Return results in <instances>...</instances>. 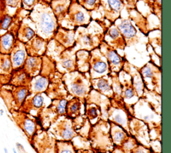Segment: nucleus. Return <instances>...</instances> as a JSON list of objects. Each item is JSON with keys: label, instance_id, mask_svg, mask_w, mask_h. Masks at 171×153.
<instances>
[{"label": "nucleus", "instance_id": "a211bd4d", "mask_svg": "<svg viewBox=\"0 0 171 153\" xmlns=\"http://www.w3.org/2000/svg\"><path fill=\"white\" fill-rule=\"evenodd\" d=\"M129 128L130 135L136 140L139 144L151 149L149 129L145 123L132 116L130 119Z\"/></svg>", "mask_w": 171, "mask_h": 153}, {"label": "nucleus", "instance_id": "37998d69", "mask_svg": "<svg viewBox=\"0 0 171 153\" xmlns=\"http://www.w3.org/2000/svg\"><path fill=\"white\" fill-rule=\"evenodd\" d=\"M15 43L14 34L8 32L0 38V52L3 54H9Z\"/></svg>", "mask_w": 171, "mask_h": 153}, {"label": "nucleus", "instance_id": "2eb2a0df", "mask_svg": "<svg viewBox=\"0 0 171 153\" xmlns=\"http://www.w3.org/2000/svg\"><path fill=\"white\" fill-rule=\"evenodd\" d=\"M56 142L50 133L41 128L30 143L37 153H56Z\"/></svg>", "mask_w": 171, "mask_h": 153}, {"label": "nucleus", "instance_id": "412c9836", "mask_svg": "<svg viewBox=\"0 0 171 153\" xmlns=\"http://www.w3.org/2000/svg\"><path fill=\"white\" fill-rule=\"evenodd\" d=\"M62 74L56 72L54 77L49 80V85L45 93L51 100H70L72 98L68 94L64 84L62 80Z\"/></svg>", "mask_w": 171, "mask_h": 153}, {"label": "nucleus", "instance_id": "aec40b11", "mask_svg": "<svg viewBox=\"0 0 171 153\" xmlns=\"http://www.w3.org/2000/svg\"><path fill=\"white\" fill-rule=\"evenodd\" d=\"M56 71L62 74L77 70L76 52L72 49H65L56 59Z\"/></svg>", "mask_w": 171, "mask_h": 153}, {"label": "nucleus", "instance_id": "e2e57ef3", "mask_svg": "<svg viewBox=\"0 0 171 153\" xmlns=\"http://www.w3.org/2000/svg\"><path fill=\"white\" fill-rule=\"evenodd\" d=\"M13 151H14V153H17V152L15 151V149H13Z\"/></svg>", "mask_w": 171, "mask_h": 153}, {"label": "nucleus", "instance_id": "a878e982", "mask_svg": "<svg viewBox=\"0 0 171 153\" xmlns=\"http://www.w3.org/2000/svg\"><path fill=\"white\" fill-rule=\"evenodd\" d=\"M13 70H15L23 67L26 58L28 56L26 52L25 44L17 39L15 41L14 46L10 53Z\"/></svg>", "mask_w": 171, "mask_h": 153}, {"label": "nucleus", "instance_id": "c03bdc74", "mask_svg": "<svg viewBox=\"0 0 171 153\" xmlns=\"http://www.w3.org/2000/svg\"><path fill=\"white\" fill-rule=\"evenodd\" d=\"M110 76L112 78V86L113 91L112 100L116 102H124L122 98V87L118 78V73L110 72Z\"/></svg>", "mask_w": 171, "mask_h": 153}, {"label": "nucleus", "instance_id": "bb28decb", "mask_svg": "<svg viewBox=\"0 0 171 153\" xmlns=\"http://www.w3.org/2000/svg\"><path fill=\"white\" fill-rule=\"evenodd\" d=\"M75 29H68L59 26L54 39L65 49H71L75 44Z\"/></svg>", "mask_w": 171, "mask_h": 153}, {"label": "nucleus", "instance_id": "0e129e2a", "mask_svg": "<svg viewBox=\"0 0 171 153\" xmlns=\"http://www.w3.org/2000/svg\"><path fill=\"white\" fill-rule=\"evenodd\" d=\"M139 1H145V0H139Z\"/></svg>", "mask_w": 171, "mask_h": 153}, {"label": "nucleus", "instance_id": "4c0bfd02", "mask_svg": "<svg viewBox=\"0 0 171 153\" xmlns=\"http://www.w3.org/2000/svg\"><path fill=\"white\" fill-rule=\"evenodd\" d=\"M41 67L39 75L46 77L50 80L54 77L55 74L57 72L56 67V62L51 58L44 55L41 57Z\"/></svg>", "mask_w": 171, "mask_h": 153}, {"label": "nucleus", "instance_id": "ddd939ff", "mask_svg": "<svg viewBox=\"0 0 171 153\" xmlns=\"http://www.w3.org/2000/svg\"><path fill=\"white\" fill-rule=\"evenodd\" d=\"M56 141H72V140L78 136L72 124V119L65 117H60L54 123L48 130Z\"/></svg>", "mask_w": 171, "mask_h": 153}, {"label": "nucleus", "instance_id": "c85d7f7f", "mask_svg": "<svg viewBox=\"0 0 171 153\" xmlns=\"http://www.w3.org/2000/svg\"><path fill=\"white\" fill-rule=\"evenodd\" d=\"M92 88L100 92L104 96L112 99L113 97V91L112 86V78L110 74L103 77L90 80Z\"/></svg>", "mask_w": 171, "mask_h": 153}, {"label": "nucleus", "instance_id": "f3484780", "mask_svg": "<svg viewBox=\"0 0 171 153\" xmlns=\"http://www.w3.org/2000/svg\"><path fill=\"white\" fill-rule=\"evenodd\" d=\"M102 17L113 23L120 17L121 13L125 9L123 0H100Z\"/></svg>", "mask_w": 171, "mask_h": 153}, {"label": "nucleus", "instance_id": "13d9d810", "mask_svg": "<svg viewBox=\"0 0 171 153\" xmlns=\"http://www.w3.org/2000/svg\"><path fill=\"white\" fill-rule=\"evenodd\" d=\"M131 153H152V150L149 148H146L138 144L135 149L132 150Z\"/></svg>", "mask_w": 171, "mask_h": 153}, {"label": "nucleus", "instance_id": "f03ea898", "mask_svg": "<svg viewBox=\"0 0 171 153\" xmlns=\"http://www.w3.org/2000/svg\"><path fill=\"white\" fill-rule=\"evenodd\" d=\"M28 17L34 23L37 36L48 42L54 38L59 24L49 2L39 0Z\"/></svg>", "mask_w": 171, "mask_h": 153}, {"label": "nucleus", "instance_id": "603ef678", "mask_svg": "<svg viewBox=\"0 0 171 153\" xmlns=\"http://www.w3.org/2000/svg\"><path fill=\"white\" fill-rule=\"evenodd\" d=\"M0 68L3 70V72H6V74H12L13 72V68L9 54H6V57L1 59Z\"/></svg>", "mask_w": 171, "mask_h": 153}, {"label": "nucleus", "instance_id": "393cba45", "mask_svg": "<svg viewBox=\"0 0 171 153\" xmlns=\"http://www.w3.org/2000/svg\"><path fill=\"white\" fill-rule=\"evenodd\" d=\"M122 70L127 72L130 76L132 78V84L135 90L137 93L138 96L141 98L143 96L144 89L145 86L144 85L143 78L139 71V68L136 67L135 66L130 64L127 60H125L124 64Z\"/></svg>", "mask_w": 171, "mask_h": 153}, {"label": "nucleus", "instance_id": "72a5a7b5", "mask_svg": "<svg viewBox=\"0 0 171 153\" xmlns=\"http://www.w3.org/2000/svg\"><path fill=\"white\" fill-rule=\"evenodd\" d=\"M41 57L28 56L22 68L31 78L35 77L40 73L41 67Z\"/></svg>", "mask_w": 171, "mask_h": 153}, {"label": "nucleus", "instance_id": "3c124183", "mask_svg": "<svg viewBox=\"0 0 171 153\" xmlns=\"http://www.w3.org/2000/svg\"><path fill=\"white\" fill-rule=\"evenodd\" d=\"M146 50L148 52V57H149V61L153 63L154 64L157 66L158 67L161 68V57L158 56V55L155 53L154 50L152 49V46L148 43L146 44Z\"/></svg>", "mask_w": 171, "mask_h": 153}, {"label": "nucleus", "instance_id": "39448f33", "mask_svg": "<svg viewBox=\"0 0 171 153\" xmlns=\"http://www.w3.org/2000/svg\"><path fill=\"white\" fill-rule=\"evenodd\" d=\"M120 31L126 42V48L136 47L138 44L146 45L147 36L142 34L128 16L120 15V17L113 23Z\"/></svg>", "mask_w": 171, "mask_h": 153}, {"label": "nucleus", "instance_id": "9d476101", "mask_svg": "<svg viewBox=\"0 0 171 153\" xmlns=\"http://www.w3.org/2000/svg\"><path fill=\"white\" fill-rule=\"evenodd\" d=\"M110 100V104L108 112V121L120 126L130 134L129 123L131 115L126 109L124 102H116L112 99Z\"/></svg>", "mask_w": 171, "mask_h": 153}, {"label": "nucleus", "instance_id": "bf43d9fd", "mask_svg": "<svg viewBox=\"0 0 171 153\" xmlns=\"http://www.w3.org/2000/svg\"><path fill=\"white\" fill-rule=\"evenodd\" d=\"M20 3V0H6V4L7 6L12 7H16Z\"/></svg>", "mask_w": 171, "mask_h": 153}, {"label": "nucleus", "instance_id": "0eeeda50", "mask_svg": "<svg viewBox=\"0 0 171 153\" xmlns=\"http://www.w3.org/2000/svg\"><path fill=\"white\" fill-rule=\"evenodd\" d=\"M68 100H52L51 104L44 109L38 118L42 128L48 130L49 128L60 117L66 116L65 107H66Z\"/></svg>", "mask_w": 171, "mask_h": 153}, {"label": "nucleus", "instance_id": "2f4dec72", "mask_svg": "<svg viewBox=\"0 0 171 153\" xmlns=\"http://www.w3.org/2000/svg\"><path fill=\"white\" fill-rule=\"evenodd\" d=\"M110 124V133L114 148L119 147L131 136L124 129L111 122Z\"/></svg>", "mask_w": 171, "mask_h": 153}, {"label": "nucleus", "instance_id": "e433bc0d", "mask_svg": "<svg viewBox=\"0 0 171 153\" xmlns=\"http://www.w3.org/2000/svg\"><path fill=\"white\" fill-rule=\"evenodd\" d=\"M77 71L81 73H88L90 68V52L80 50L76 52Z\"/></svg>", "mask_w": 171, "mask_h": 153}, {"label": "nucleus", "instance_id": "473e14b6", "mask_svg": "<svg viewBox=\"0 0 171 153\" xmlns=\"http://www.w3.org/2000/svg\"><path fill=\"white\" fill-rule=\"evenodd\" d=\"M66 116L73 119L81 114H84V104L77 98L72 97L68 100L65 107Z\"/></svg>", "mask_w": 171, "mask_h": 153}, {"label": "nucleus", "instance_id": "a19ab883", "mask_svg": "<svg viewBox=\"0 0 171 153\" xmlns=\"http://www.w3.org/2000/svg\"><path fill=\"white\" fill-rule=\"evenodd\" d=\"M12 92V97L16 110H19L23 102L30 94V88L25 86H14Z\"/></svg>", "mask_w": 171, "mask_h": 153}, {"label": "nucleus", "instance_id": "5fc2aeb1", "mask_svg": "<svg viewBox=\"0 0 171 153\" xmlns=\"http://www.w3.org/2000/svg\"><path fill=\"white\" fill-rule=\"evenodd\" d=\"M13 20V17L12 16H10L9 15L6 14L5 15L3 19L1 21V23H0V26H1V28L4 30H7L10 26L12 24Z\"/></svg>", "mask_w": 171, "mask_h": 153}, {"label": "nucleus", "instance_id": "680f3d73", "mask_svg": "<svg viewBox=\"0 0 171 153\" xmlns=\"http://www.w3.org/2000/svg\"><path fill=\"white\" fill-rule=\"evenodd\" d=\"M4 152H5V153H8V151H7L6 148H4Z\"/></svg>", "mask_w": 171, "mask_h": 153}, {"label": "nucleus", "instance_id": "cd10ccee", "mask_svg": "<svg viewBox=\"0 0 171 153\" xmlns=\"http://www.w3.org/2000/svg\"><path fill=\"white\" fill-rule=\"evenodd\" d=\"M126 9V12H127L128 16L129 17L135 26L138 29V30L142 34L147 36L149 31H151L147 18L143 15L141 12L138 11L137 7L133 9Z\"/></svg>", "mask_w": 171, "mask_h": 153}, {"label": "nucleus", "instance_id": "58836bf2", "mask_svg": "<svg viewBox=\"0 0 171 153\" xmlns=\"http://www.w3.org/2000/svg\"><path fill=\"white\" fill-rule=\"evenodd\" d=\"M142 98L153 108L158 114H161V94L144 88Z\"/></svg>", "mask_w": 171, "mask_h": 153}, {"label": "nucleus", "instance_id": "423d86ee", "mask_svg": "<svg viewBox=\"0 0 171 153\" xmlns=\"http://www.w3.org/2000/svg\"><path fill=\"white\" fill-rule=\"evenodd\" d=\"M92 19V13L83 7L76 0H71L66 17L59 26L72 30L88 26Z\"/></svg>", "mask_w": 171, "mask_h": 153}, {"label": "nucleus", "instance_id": "864d4df0", "mask_svg": "<svg viewBox=\"0 0 171 153\" xmlns=\"http://www.w3.org/2000/svg\"><path fill=\"white\" fill-rule=\"evenodd\" d=\"M161 126L154 127L149 130L150 141H161Z\"/></svg>", "mask_w": 171, "mask_h": 153}, {"label": "nucleus", "instance_id": "69168bd1", "mask_svg": "<svg viewBox=\"0 0 171 153\" xmlns=\"http://www.w3.org/2000/svg\"><path fill=\"white\" fill-rule=\"evenodd\" d=\"M152 153H156V152H152Z\"/></svg>", "mask_w": 171, "mask_h": 153}, {"label": "nucleus", "instance_id": "6ab92c4d", "mask_svg": "<svg viewBox=\"0 0 171 153\" xmlns=\"http://www.w3.org/2000/svg\"><path fill=\"white\" fill-rule=\"evenodd\" d=\"M99 48L107 59L110 72L119 73L122 70L124 64L126 60L124 56H121L116 50L108 46L104 41L100 45Z\"/></svg>", "mask_w": 171, "mask_h": 153}, {"label": "nucleus", "instance_id": "5701e85b", "mask_svg": "<svg viewBox=\"0 0 171 153\" xmlns=\"http://www.w3.org/2000/svg\"><path fill=\"white\" fill-rule=\"evenodd\" d=\"M48 41L38 36H34L30 41L25 44L28 56L32 57H42L46 55Z\"/></svg>", "mask_w": 171, "mask_h": 153}, {"label": "nucleus", "instance_id": "7c9ffc66", "mask_svg": "<svg viewBox=\"0 0 171 153\" xmlns=\"http://www.w3.org/2000/svg\"><path fill=\"white\" fill-rule=\"evenodd\" d=\"M49 4L60 25L68 14L71 0H51Z\"/></svg>", "mask_w": 171, "mask_h": 153}, {"label": "nucleus", "instance_id": "052dcab7", "mask_svg": "<svg viewBox=\"0 0 171 153\" xmlns=\"http://www.w3.org/2000/svg\"><path fill=\"white\" fill-rule=\"evenodd\" d=\"M76 153H95L91 149L76 150Z\"/></svg>", "mask_w": 171, "mask_h": 153}, {"label": "nucleus", "instance_id": "f704fd0d", "mask_svg": "<svg viewBox=\"0 0 171 153\" xmlns=\"http://www.w3.org/2000/svg\"><path fill=\"white\" fill-rule=\"evenodd\" d=\"M32 78L26 73L23 68L13 70L9 83L14 86H25L30 88Z\"/></svg>", "mask_w": 171, "mask_h": 153}, {"label": "nucleus", "instance_id": "4468645a", "mask_svg": "<svg viewBox=\"0 0 171 153\" xmlns=\"http://www.w3.org/2000/svg\"><path fill=\"white\" fill-rule=\"evenodd\" d=\"M90 68L89 76L90 80L97 79L110 74L108 62L99 47L90 52Z\"/></svg>", "mask_w": 171, "mask_h": 153}, {"label": "nucleus", "instance_id": "f257e3e1", "mask_svg": "<svg viewBox=\"0 0 171 153\" xmlns=\"http://www.w3.org/2000/svg\"><path fill=\"white\" fill-rule=\"evenodd\" d=\"M111 24L102 17L95 18L88 26L75 29V44L71 49L75 52L80 50L90 52L99 47L104 40L105 31Z\"/></svg>", "mask_w": 171, "mask_h": 153}, {"label": "nucleus", "instance_id": "1a4fd4ad", "mask_svg": "<svg viewBox=\"0 0 171 153\" xmlns=\"http://www.w3.org/2000/svg\"><path fill=\"white\" fill-rule=\"evenodd\" d=\"M145 88L161 94V68L148 61L139 68Z\"/></svg>", "mask_w": 171, "mask_h": 153}, {"label": "nucleus", "instance_id": "f8f14e48", "mask_svg": "<svg viewBox=\"0 0 171 153\" xmlns=\"http://www.w3.org/2000/svg\"><path fill=\"white\" fill-rule=\"evenodd\" d=\"M12 112L13 118L18 127L27 136L29 142H30L37 131L42 128L39 122L38 118L20 110H14Z\"/></svg>", "mask_w": 171, "mask_h": 153}, {"label": "nucleus", "instance_id": "6e6552de", "mask_svg": "<svg viewBox=\"0 0 171 153\" xmlns=\"http://www.w3.org/2000/svg\"><path fill=\"white\" fill-rule=\"evenodd\" d=\"M131 115L145 123L149 130L161 126V114H158L153 108L142 97L133 106Z\"/></svg>", "mask_w": 171, "mask_h": 153}, {"label": "nucleus", "instance_id": "09e8293b", "mask_svg": "<svg viewBox=\"0 0 171 153\" xmlns=\"http://www.w3.org/2000/svg\"><path fill=\"white\" fill-rule=\"evenodd\" d=\"M78 4L92 13L98 12L100 7V0H76Z\"/></svg>", "mask_w": 171, "mask_h": 153}, {"label": "nucleus", "instance_id": "dca6fc26", "mask_svg": "<svg viewBox=\"0 0 171 153\" xmlns=\"http://www.w3.org/2000/svg\"><path fill=\"white\" fill-rule=\"evenodd\" d=\"M118 78L122 87V98L124 102L126 109L131 114L133 106L137 102L140 98L138 96L134 88L132 78L127 72L122 70L118 73Z\"/></svg>", "mask_w": 171, "mask_h": 153}, {"label": "nucleus", "instance_id": "20e7f679", "mask_svg": "<svg viewBox=\"0 0 171 153\" xmlns=\"http://www.w3.org/2000/svg\"><path fill=\"white\" fill-rule=\"evenodd\" d=\"M62 80L68 94L85 104L86 98L92 89L89 73H81L76 70L62 74Z\"/></svg>", "mask_w": 171, "mask_h": 153}, {"label": "nucleus", "instance_id": "49530a36", "mask_svg": "<svg viewBox=\"0 0 171 153\" xmlns=\"http://www.w3.org/2000/svg\"><path fill=\"white\" fill-rule=\"evenodd\" d=\"M144 2L148 6L150 13L161 20V0H145Z\"/></svg>", "mask_w": 171, "mask_h": 153}, {"label": "nucleus", "instance_id": "a18cd8bd", "mask_svg": "<svg viewBox=\"0 0 171 153\" xmlns=\"http://www.w3.org/2000/svg\"><path fill=\"white\" fill-rule=\"evenodd\" d=\"M65 50V48L64 46L53 38L48 42L46 55L54 60Z\"/></svg>", "mask_w": 171, "mask_h": 153}, {"label": "nucleus", "instance_id": "4d7b16f0", "mask_svg": "<svg viewBox=\"0 0 171 153\" xmlns=\"http://www.w3.org/2000/svg\"><path fill=\"white\" fill-rule=\"evenodd\" d=\"M150 148L152 152L161 153V141H150Z\"/></svg>", "mask_w": 171, "mask_h": 153}, {"label": "nucleus", "instance_id": "6e6d98bb", "mask_svg": "<svg viewBox=\"0 0 171 153\" xmlns=\"http://www.w3.org/2000/svg\"><path fill=\"white\" fill-rule=\"evenodd\" d=\"M38 1L39 0H22L23 8L30 12L32 10Z\"/></svg>", "mask_w": 171, "mask_h": 153}, {"label": "nucleus", "instance_id": "c756f323", "mask_svg": "<svg viewBox=\"0 0 171 153\" xmlns=\"http://www.w3.org/2000/svg\"><path fill=\"white\" fill-rule=\"evenodd\" d=\"M21 23L19 27L17 34V39L23 44L30 41L34 36L36 35V28L33 22L31 21L30 17L26 18Z\"/></svg>", "mask_w": 171, "mask_h": 153}, {"label": "nucleus", "instance_id": "4be33fe9", "mask_svg": "<svg viewBox=\"0 0 171 153\" xmlns=\"http://www.w3.org/2000/svg\"><path fill=\"white\" fill-rule=\"evenodd\" d=\"M103 41L117 52L118 50L124 51L126 48L124 39L114 23H112L105 31Z\"/></svg>", "mask_w": 171, "mask_h": 153}, {"label": "nucleus", "instance_id": "79ce46f5", "mask_svg": "<svg viewBox=\"0 0 171 153\" xmlns=\"http://www.w3.org/2000/svg\"><path fill=\"white\" fill-rule=\"evenodd\" d=\"M148 43L158 56L161 57V30L156 29L149 31L147 35Z\"/></svg>", "mask_w": 171, "mask_h": 153}, {"label": "nucleus", "instance_id": "ea45409f", "mask_svg": "<svg viewBox=\"0 0 171 153\" xmlns=\"http://www.w3.org/2000/svg\"><path fill=\"white\" fill-rule=\"evenodd\" d=\"M84 115L92 125H95L98 121L102 120L100 108L94 103L84 104Z\"/></svg>", "mask_w": 171, "mask_h": 153}, {"label": "nucleus", "instance_id": "de8ad7c7", "mask_svg": "<svg viewBox=\"0 0 171 153\" xmlns=\"http://www.w3.org/2000/svg\"><path fill=\"white\" fill-rule=\"evenodd\" d=\"M56 153H76V150L71 141H57Z\"/></svg>", "mask_w": 171, "mask_h": 153}, {"label": "nucleus", "instance_id": "b1692460", "mask_svg": "<svg viewBox=\"0 0 171 153\" xmlns=\"http://www.w3.org/2000/svg\"><path fill=\"white\" fill-rule=\"evenodd\" d=\"M85 103H94L100 108L102 112V119L108 121V112L110 104V100L100 92L92 88L90 92L85 99Z\"/></svg>", "mask_w": 171, "mask_h": 153}, {"label": "nucleus", "instance_id": "8fccbe9b", "mask_svg": "<svg viewBox=\"0 0 171 153\" xmlns=\"http://www.w3.org/2000/svg\"><path fill=\"white\" fill-rule=\"evenodd\" d=\"M72 144L74 146L76 150L78 149H91L90 142L88 139L84 138L80 136H77L75 138H73L72 141Z\"/></svg>", "mask_w": 171, "mask_h": 153}, {"label": "nucleus", "instance_id": "9b49d317", "mask_svg": "<svg viewBox=\"0 0 171 153\" xmlns=\"http://www.w3.org/2000/svg\"><path fill=\"white\" fill-rule=\"evenodd\" d=\"M51 102L52 100L47 96L45 92L30 94L18 110L38 118L42 110L51 104Z\"/></svg>", "mask_w": 171, "mask_h": 153}, {"label": "nucleus", "instance_id": "c9c22d12", "mask_svg": "<svg viewBox=\"0 0 171 153\" xmlns=\"http://www.w3.org/2000/svg\"><path fill=\"white\" fill-rule=\"evenodd\" d=\"M49 83L48 78L41 75H38L32 78L30 85V94L44 93L46 91Z\"/></svg>", "mask_w": 171, "mask_h": 153}, {"label": "nucleus", "instance_id": "7ed1b4c3", "mask_svg": "<svg viewBox=\"0 0 171 153\" xmlns=\"http://www.w3.org/2000/svg\"><path fill=\"white\" fill-rule=\"evenodd\" d=\"M88 141L95 153H112L114 146L110 136L108 121L100 120L92 126Z\"/></svg>", "mask_w": 171, "mask_h": 153}]
</instances>
